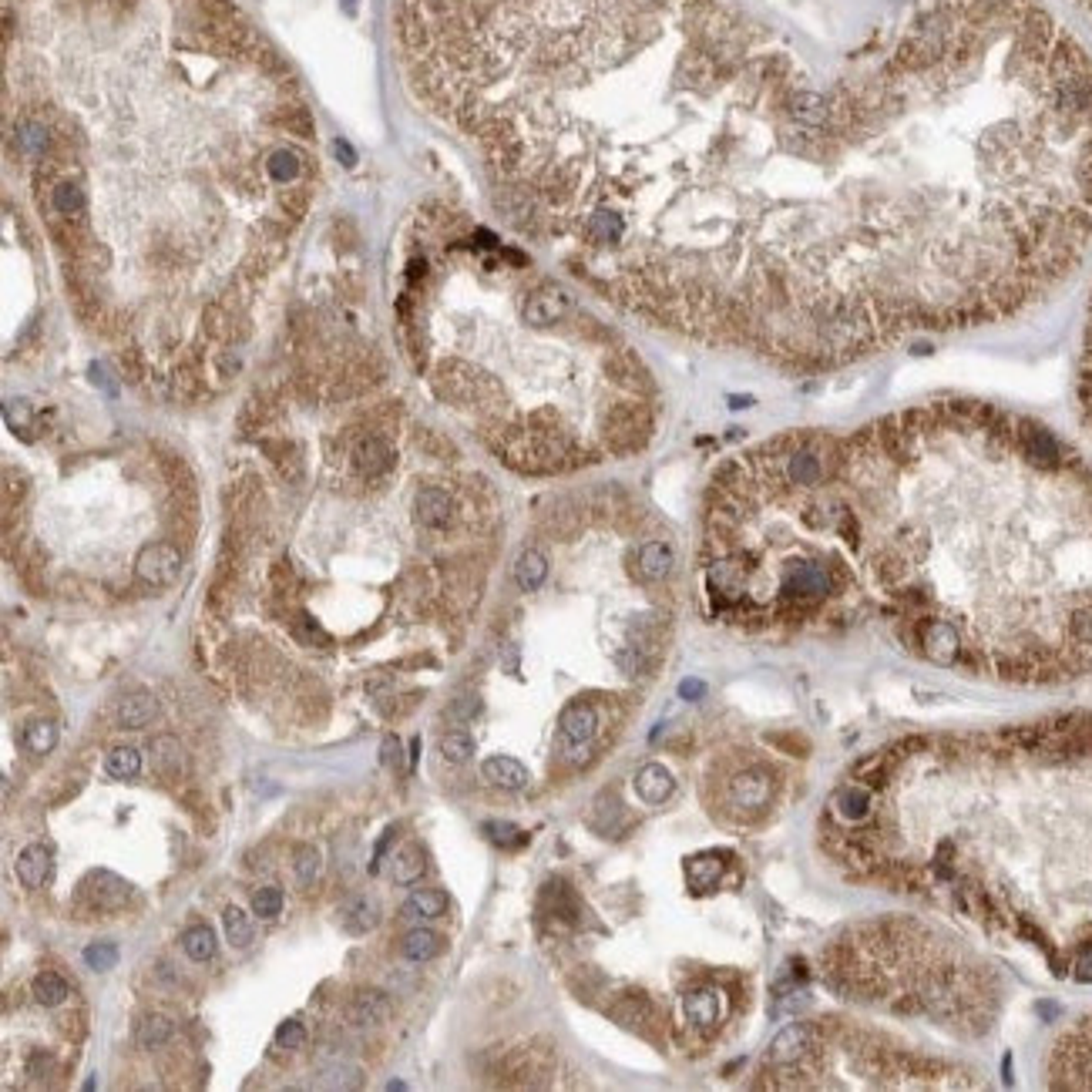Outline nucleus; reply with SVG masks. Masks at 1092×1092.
<instances>
[{
	"mask_svg": "<svg viewBox=\"0 0 1092 1092\" xmlns=\"http://www.w3.org/2000/svg\"><path fill=\"white\" fill-rule=\"evenodd\" d=\"M475 739L467 737L464 730H451V733H444L440 737V753H444V760L447 763H467L475 757Z\"/></svg>",
	"mask_w": 1092,
	"mask_h": 1092,
	"instance_id": "36",
	"label": "nucleus"
},
{
	"mask_svg": "<svg viewBox=\"0 0 1092 1092\" xmlns=\"http://www.w3.org/2000/svg\"><path fill=\"white\" fill-rule=\"evenodd\" d=\"M303 1042H306V1029H303V1021L286 1019L283 1025L276 1029V1049H299Z\"/></svg>",
	"mask_w": 1092,
	"mask_h": 1092,
	"instance_id": "42",
	"label": "nucleus"
},
{
	"mask_svg": "<svg viewBox=\"0 0 1092 1092\" xmlns=\"http://www.w3.org/2000/svg\"><path fill=\"white\" fill-rule=\"evenodd\" d=\"M88 4H95V7H125L128 0H88Z\"/></svg>",
	"mask_w": 1092,
	"mask_h": 1092,
	"instance_id": "53",
	"label": "nucleus"
},
{
	"mask_svg": "<svg viewBox=\"0 0 1092 1092\" xmlns=\"http://www.w3.org/2000/svg\"><path fill=\"white\" fill-rule=\"evenodd\" d=\"M340 925L350 935H367L381 925V904L367 898V894H353L340 904Z\"/></svg>",
	"mask_w": 1092,
	"mask_h": 1092,
	"instance_id": "18",
	"label": "nucleus"
},
{
	"mask_svg": "<svg viewBox=\"0 0 1092 1092\" xmlns=\"http://www.w3.org/2000/svg\"><path fill=\"white\" fill-rule=\"evenodd\" d=\"M48 215H54L61 222H68V226L88 229V192H84L81 178L64 175L58 185L51 189Z\"/></svg>",
	"mask_w": 1092,
	"mask_h": 1092,
	"instance_id": "10",
	"label": "nucleus"
},
{
	"mask_svg": "<svg viewBox=\"0 0 1092 1092\" xmlns=\"http://www.w3.org/2000/svg\"><path fill=\"white\" fill-rule=\"evenodd\" d=\"M17 145H21V152L44 158L51 152V145H54V135H51V128L41 118H21L17 121Z\"/></svg>",
	"mask_w": 1092,
	"mask_h": 1092,
	"instance_id": "26",
	"label": "nucleus"
},
{
	"mask_svg": "<svg viewBox=\"0 0 1092 1092\" xmlns=\"http://www.w3.org/2000/svg\"><path fill=\"white\" fill-rule=\"evenodd\" d=\"M118 945L115 941H91L88 948H84V965L91 968V972H111L115 965H118Z\"/></svg>",
	"mask_w": 1092,
	"mask_h": 1092,
	"instance_id": "37",
	"label": "nucleus"
},
{
	"mask_svg": "<svg viewBox=\"0 0 1092 1092\" xmlns=\"http://www.w3.org/2000/svg\"><path fill=\"white\" fill-rule=\"evenodd\" d=\"M414 518L420 528L440 532V528H447L454 522V498L438 485L420 487L414 498Z\"/></svg>",
	"mask_w": 1092,
	"mask_h": 1092,
	"instance_id": "12",
	"label": "nucleus"
},
{
	"mask_svg": "<svg viewBox=\"0 0 1092 1092\" xmlns=\"http://www.w3.org/2000/svg\"><path fill=\"white\" fill-rule=\"evenodd\" d=\"M397 27H400V41L407 44V51H410V54H428L430 31H428V24H424V17H420V11H417L414 4H407L404 11H400V17H397Z\"/></svg>",
	"mask_w": 1092,
	"mask_h": 1092,
	"instance_id": "24",
	"label": "nucleus"
},
{
	"mask_svg": "<svg viewBox=\"0 0 1092 1092\" xmlns=\"http://www.w3.org/2000/svg\"><path fill=\"white\" fill-rule=\"evenodd\" d=\"M440 948H444V941H440L438 931H430V927H414V931H407L404 941H400V955H404L407 962H430V958H438Z\"/></svg>",
	"mask_w": 1092,
	"mask_h": 1092,
	"instance_id": "23",
	"label": "nucleus"
},
{
	"mask_svg": "<svg viewBox=\"0 0 1092 1092\" xmlns=\"http://www.w3.org/2000/svg\"><path fill=\"white\" fill-rule=\"evenodd\" d=\"M773 794H777L773 773L763 770V767H747V770L733 773L730 786H726V800L739 814H760V810H767L773 804Z\"/></svg>",
	"mask_w": 1092,
	"mask_h": 1092,
	"instance_id": "6",
	"label": "nucleus"
},
{
	"mask_svg": "<svg viewBox=\"0 0 1092 1092\" xmlns=\"http://www.w3.org/2000/svg\"><path fill=\"white\" fill-rule=\"evenodd\" d=\"M121 370L128 373V381H138V377H142V360H138V350H125V353H121Z\"/></svg>",
	"mask_w": 1092,
	"mask_h": 1092,
	"instance_id": "48",
	"label": "nucleus"
},
{
	"mask_svg": "<svg viewBox=\"0 0 1092 1092\" xmlns=\"http://www.w3.org/2000/svg\"><path fill=\"white\" fill-rule=\"evenodd\" d=\"M178 571H182V551H178L172 541H152L138 551L135 559V575L138 582L148 585V588H168V585L178 582Z\"/></svg>",
	"mask_w": 1092,
	"mask_h": 1092,
	"instance_id": "7",
	"label": "nucleus"
},
{
	"mask_svg": "<svg viewBox=\"0 0 1092 1092\" xmlns=\"http://www.w3.org/2000/svg\"><path fill=\"white\" fill-rule=\"evenodd\" d=\"M148 753H152V767L162 780H172V784H175V780H182V777L189 773V753H185V747H182L175 737H168V733L155 737L152 743H148Z\"/></svg>",
	"mask_w": 1092,
	"mask_h": 1092,
	"instance_id": "14",
	"label": "nucleus"
},
{
	"mask_svg": "<svg viewBox=\"0 0 1092 1092\" xmlns=\"http://www.w3.org/2000/svg\"><path fill=\"white\" fill-rule=\"evenodd\" d=\"M293 857H297V861H293L297 880L303 884V888H309V884L316 880V874H320V854H316V847L303 843V847H297V854H293Z\"/></svg>",
	"mask_w": 1092,
	"mask_h": 1092,
	"instance_id": "39",
	"label": "nucleus"
},
{
	"mask_svg": "<svg viewBox=\"0 0 1092 1092\" xmlns=\"http://www.w3.org/2000/svg\"><path fill=\"white\" fill-rule=\"evenodd\" d=\"M273 121L279 125V128H286V131H293V135H299V138H309V135H313V115H309L306 108H299V105L279 108Z\"/></svg>",
	"mask_w": 1092,
	"mask_h": 1092,
	"instance_id": "38",
	"label": "nucleus"
},
{
	"mask_svg": "<svg viewBox=\"0 0 1092 1092\" xmlns=\"http://www.w3.org/2000/svg\"><path fill=\"white\" fill-rule=\"evenodd\" d=\"M676 790V780H673V773L665 770L663 763H645L639 773H635V794H639L642 804H649V807H659L665 804L669 796Z\"/></svg>",
	"mask_w": 1092,
	"mask_h": 1092,
	"instance_id": "17",
	"label": "nucleus"
},
{
	"mask_svg": "<svg viewBox=\"0 0 1092 1092\" xmlns=\"http://www.w3.org/2000/svg\"><path fill=\"white\" fill-rule=\"evenodd\" d=\"M381 760H383V767H391V770H404V747H400V739L397 737L383 739Z\"/></svg>",
	"mask_w": 1092,
	"mask_h": 1092,
	"instance_id": "46",
	"label": "nucleus"
},
{
	"mask_svg": "<svg viewBox=\"0 0 1092 1092\" xmlns=\"http://www.w3.org/2000/svg\"><path fill=\"white\" fill-rule=\"evenodd\" d=\"M14 871H17V880L24 888L31 890L44 888L51 880V874H54V851H51L48 843H27L24 851L17 854Z\"/></svg>",
	"mask_w": 1092,
	"mask_h": 1092,
	"instance_id": "13",
	"label": "nucleus"
},
{
	"mask_svg": "<svg viewBox=\"0 0 1092 1092\" xmlns=\"http://www.w3.org/2000/svg\"><path fill=\"white\" fill-rule=\"evenodd\" d=\"M266 454H269V457L279 464V471H283V475L299 477L303 464H299V454H297V447H293V444H269V447H266Z\"/></svg>",
	"mask_w": 1092,
	"mask_h": 1092,
	"instance_id": "41",
	"label": "nucleus"
},
{
	"mask_svg": "<svg viewBox=\"0 0 1092 1092\" xmlns=\"http://www.w3.org/2000/svg\"><path fill=\"white\" fill-rule=\"evenodd\" d=\"M81 888L84 898L95 904L98 911H118L131 898V884L118 874H111V871H91Z\"/></svg>",
	"mask_w": 1092,
	"mask_h": 1092,
	"instance_id": "11",
	"label": "nucleus"
},
{
	"mask_svg": "<svg viewBox=\"0 0 1092 1092\" xmlns=\"http://www.w3.org/2000/svg\"><path fill=\"white\" fill-rule=\"evenodd\" d=\"M477 712H481V700L467 692V696H457V700L451 702L447 716H451V720H457V723H467V720H475Z\"/></svg>",
	"mask_w": 1092,
	"mask_h": 1092,
	"instance_id": "45",
	"label": "nucleus"
},
{
	"mask_svg": "<svg viewBox=\"0 0 1092 1092\" xmlns=\"http://www.w3.org/2000/svg\"><path fill=\"white\" fill-rule=\"evenodd\" d=\"M514 582L522 592H538L548 582V559L538 548H524L518 561H514Z\"/></svg>",
	"mask_w": 1092,
	"mask_h": 1092,
	"instance_id": "22",
	"label": "nucleus"
},
{
	"mask_svg": "<svg viewBox=\"0 0 1092 1092\" xmlns=\"http://www.w3.org/2000/svg\"><path fill=\"white\" fill-rule=\"evenodd\" d=\"M158 716V702H155L152 692H131L125 700H118L115 706V720L125 730H145Z\"/></svg>",
	"mask_w": 1092,
	"mask_h": 1092,
	"instance_id": "21",
	"label": "nucleus"
},
{
	"mask_svg": "<svg viewBox=\"0 0 1092 1092\" xmlns=\"http://www.w3.org/2000/svg\"><path fill=\"white\" fill-rule=\"evenodd\" d=\"M309 202H313V195H309L306 185H286V192L279 195V212L286 215L289 226H297L299 219L306 215Z\"/></svg>",
	"mask_w": 1092,
	"mask_h": 1092,
	"instance_id": "35",
	"label": "nucleus"
},
{
	"mask_svg": "<svg viewBox=\"0 0 1092 1092\" xmlns=\"http://www.w3.org/2000/svg\"><path fill=\"white\" fill-rule=\"evenodd\" d=\"M31 995H34L37 1005H44V1009H58L61 1002L71 995V988H68V982H64L58 972H41L34 978V985H31Z\"/></svg>",
	"mask_w": 1092,
	"mask_h": 1092,
	"instance_id": "27",
	"label": "nucleus"
},
{
	"mask_svg": "<svg viewBox=\"0 0 1092 1092\" xmlns=\"http://www.w3.org/2000/svg\"><path fill=\"white\" fill-rule=\"evenodd\" d=\"M723 871H726V854L720 851H702V854L689 857L686 861V880L692 890H706L720 888V880H723Z\"/></svg>",
	"mask_w": 1092,
	"mask_h": 1092,
	"instance_id": "19",
	"label": "nucleus"
},
{
	"mask_svg": "<svg viewBox=\"0 0 1092 1092\" xmlns=\"http://www.w3.org/2000/svg\"><path fill=\"white\" fill-rule=\"evenodd\" d=\"M222 927H226V941L232 948H246L252 941V921L249 915L236 908V904H229L226 911H222Z\"/></svg>",
	"mask_w": 1092,
	"mask_h": 1092,
	"instance_id": "34",
	"label": "nucleus"
},
{
	"mask_svg": "<svg viewBox=\"0 0 1092 1092\" xmlns=\"http://www.w3.org/2000/svg\"><path fill=\"white\" fill-rule=\"evenodd\" d=\"M780 1089H972L978 1072L948 1056H927L847 1019L794 1021L767 1049Z\"/></svg>",
	"mask_w": 1092,
	"mask_h": 1092,
	"instance_id": "4",
	"label": "nucleus"
},
{
	"mask_svg": "<svg viewBox=\"0 0 1092 1092\" xmlns=\"http://www.w3.org/2000/svg\"><path fill=\"white\" fill-rule=\"evenodd\" d=\"M820 978L833 998L925 1021L958 1039H982L1002 1012L992 965L918 918H871L824 945Z\"/></svg>",
	"mask_w": 1092,
	"mask_h": 1092,
	"instance_id": "3",
	"label": "nucleus"
},
{
	"mask_svg": "<svg viewBox=\"0 0 1092 1092\" xmlns=\"http://www.w3.org/2000/svg\"><path fill=\"white\" fill-rule=\"evenodd\" d=\"M27 753H37V757H44L51 749L58 747V726L51 723V720H31L24 726V737H21Z\"/></svg>",
	"mask_w": 1092,
	"mask_h": 1092,
	"instance_id": "30",
	"label": "nucleus"
},
{
	"mask_svg": "<svg viewBox=\"0 0 1092 1092\" xmlns=\"http://www.w3.org/2000/svg\"><path fill=\"white\" fill-rule=\"evenodd\" d=\"M353 467H356V475H363L367 481H373V477H383L393 467L391 444H387L383 438H377V434H367L363 440H356Z\"/></svg>",
	"mask_w": 1092,
	"mask_h": 1092,
	"instance_id": "15",
	"label": "nucleus"
},
{
	"mask_svg": "<svg viewBox=\"0 0 1092 1092\" xmlns=\"http://www.w3.org/2000/svg\"><path fill=\"white\" fill-rule=\"evenodd\" d=\"M172 1032H175V1025H172L165 1015H145V1019L138 1021L135 1039H138L142 1049H162V1045L172 1039Z\"/></svg>",
	"mask_w": 1092,
	"mask_h": 1092,
	"instance_id": "33",
	"label": "nucleus"
},
{
	"mask_svg": "<svg viewBox=\"0 0 1092 1092\" xmlns=\"http://www.w3.org/2000/svg\"><path fill=\"white\" fill-rule=\"evenodd\" d=\"M105 770L115 780H131V777L142 773V753L135 747H115L105 757Z\"/></svg>",
	"mask_w": 1092,
	"mask_h": 1092,
	"instance_id": "31",
	"label": "nucleus"
},
{
	"mask_svg": "<svg viewBox=\"0 0 1092 1092\" xmlns=\"http://www.w3.org/2000/svg\"><path fill=\"white\" fill-rule=\"evenodd\" d=\"M837 438L786 430L716 471L702 579L720 618L753 632H841L864 622Z\"/></svg>",
	"mask_w": 1092,
	"mask_h": 1092,
	"instance_id": "2",
	"label": "nucleus"
},
{
	"mask_svg": "<svg viewBox=\"0 0 1092 1092\" xmlns=\"http://www.w3.org/2000/svg\"><path fill=\"white\" fill-rule=\"evenodd\" d=\"M447 908H451V901H447V894H444V890L420 888V890H414V894H410L404 904H400V915L410 918V921H434V918L447 915Z\"/></svg>",
	"mask_w": 1092,
	"mask_h": 1092,
	"instance_id": "20",
	"label": "nucleus"
},
{
	"mask_svg": "<svg viewBox=\"0 0 1092 1092\" xmlns=\"http://www.w3.org/2000/svg\"><path fill=\"white\" fill-rule=\"evenodd\" d=\"M91 381H95V383H101V387H105V391L111 393V397H115V393H118V383L111 381V373H108V367H105V363H91Z\"/></svg>",
	"mask_w": 1092,
	"mask_h": 1092,
	"instance_id": "49",
	"label": "nucleus"
},
{
	"mask_svg": "<svg viewBox=\"0 0 1092 1092\" xmlns=\"http://www.w3.org/2000/svg\"><path fill=\"white\" fill-rule=\"evenodd\" d=\"M215 931L209 925H192L185 935H182V951L189 955L192 962H212L215 958Z\"/></svg>",
	"mask_w": 1092,
	"mask_h": 1092,
	"instance_id": "29",
	"label": "nucleus"
},
{
	"mask_svg": "<svg viewBox=\"0 0 1092 1092\" xmlns=\"http://www.w3.org/2000/svg\"><path fill=\"white\" fill-rule=\"evenodd\" d=\"M679 692H682V696H702V682H696V679H686V682L679 686Z\"/></svg>",
	"mask_w": 1092,
	"mask_h": 1092,
	"instance_id": "52",
	"label": "nucleus"
},
{
	"mask_svg": "<svg viewBox=\"0 0 1092 1092\" xmlns=\"http://www.w3.org/2000/svg\"><path fill=\"white\" fill-rule=\"evenodd\" d=\"M424 871H428V861H424V851L417 847V843H404L397 854H393V864H391V874L397 884H417V880L424 878Z\"/></svg>",
	"mask_w": 1092,
	"mask_h": 1092,
	"instance_id": "25",
	"label": "nucleus"
},
{
	"mask_svg": "<svg viewBox=\"0 0 1092 1092\" xmlns=\"http://www.w3.org/2000/svg\"><path fill=\"white\" fill-rule=\"evenodd\" d=\"M266 172H269L273 182L293 185L299 178V172H303V162H299V155L293 152V148H276V152H269V158H266Z\"/></svg>",
	"mask_w": 1092,
	"mask_h": 1092,
	"instance_id": "32",
	"label": "nucleus"
},
{
	"mask_svg": "<svg viewBox=\"0 0 1092 1092\" xmlns=\"http://www.w3.org/2000/svg\"><path fill=\"white\" fill-rule=\"evenodd\" d=\"M1076 407L1086 430L1092 434V286L1086 299V316L1079 333V356H1076Z\"/></svg>",
	"mask_w": 1092,
	"mask_h": 1092,
	"instance_id": "8",
	"label": "nucleus"
},
{
	"mask_svg": "<svg viewBox=\"0 0 1092 1092\" xmlns=\"http://www.w3.org/2000/svg\"><path fill=\"white\" fill-rule=\"evenodd\" d=\"M682 1015L696 1032H712L720 1029L726 1015V995L720 985H700L682 995Z\"/></svg>",
	"mask_w": 1092,
	"mask_h": 1092,
	"instance_id": "9",
	"label": "nucleus"
},
{
	"mask_svg": "<svg viewBox=\"0 0 1092 1092\" xmlns=\"http://www.w3.org/2000/svg\"><path fill=\"white\" fill-rule=\"evenodd\" d=\"M481 777H485L491 786H501V790H524L532 784V773L522 760H514L508 753H498V757H487L481 763Z\"/></svg>",
	"mask_w": 1092,
	"mask_h": 1092,
	"instance_id": "16",
	"label": "nucleus"
},
{
	"mask_svg": "<svg viewBox=\"0 0 1092 1092\" xmlns=\"http://www.w3.org/2000/svg\"><path fill=\"white\" fill-rule=\"evenodd\" d=\"M27 1072H31L34 1079H44V1076L51 1072V1056H44V1052H34V1056H31V1066H27Z\"/></svg>",
	"mask_w": 1092,
	"mask_h": 1092,
	"instance_id": "50",
	"label": "nucleus"
},
{
	"mask_svg": "<svg viewBox=\"0 0 1092 1092\" xmlns=\"http://www.w3.org/2000/svg\"><path fill=\"white\" fill-rule=\"evenodd\" d=\"M333 152H336V158H340V162H344L346 168H353V165H356V152H353V145H350V142L336 138V142H333Z\"/></svg>",
	"mask_w": 1092,
	"mask_h": 1092,
	"instance_id": "51",
	"label": "nucleus"
},
{
	"mask_svg": "<svg viewBox=\"0 0 1092 1092\" xmlns=\"http://www.w3.org/2000/svg\"><path fill=\"white\" fill-rule=\"evenodd\" d=\"M279 911H283V890L279 888H259L252 894V915H259L262 921H273Z\"/></svg>",
	"mask_w": 1092,
	"mask_h": 1092,
	"instance_id": "40",
	"label": "nucleus"
},
{
	"mask_svg": "<svg viewBox=\"0 0 1092 1092\" xmlns=\"http://www.w3.org/2000/svg\"><path fill=\"white\" fill-rule=\"evenodd\" d=\"M336 232H333V239H336V246H344V249H353L356 246V226L353 222H350V219H340V222H336Z\"/></svg>",
	"mask_w": 1092,
	"mask_h": 1092,
	"instance_id": "47",
	"label": "nucleus"
},
{
	"mask_svg": "<svg viewBox=\"0 0 1092 1092\" xmlns=\"http://www.w3.org/2000/svg\"><path fill=\"white\" fill-rule=\"evenodd\" d=\"M864 618L998 686L1092 676V457L1012 407L938 397L837 438Z\"/></svg>",
	"mask_w": 1092,
	"mask_h": 1092,
	"instance_id": "1",
	"label": "nucleus"
},
{
	"mask_svg": "<svg viewBox=\"0 0 1092 1092\" xmlns=\"http://www.w3.org/2000/svg\"><path fill=\"white\" fill-rule=\"evenodd\" d=\"M31 404H27V400H11V404H7V428L14 430V434H21V438H31V434H27V428H31Z\"/></svg>",
	"mask_w": 1092,
	"mask_h": 1092,
	"instance_id": "43",
	"label": "nucleus"
},
{
	"mask_svg": "<svg viewBox=\"0 0 1092 1092\" xmlns=\"http://www.w3.org/2000/svg\"><path fill=\"white\" fill-rule=\"evenodd\" d=\"M387 1012H391V1002L381 992H360L350 1005V1019L356 1025H377V1021L387 1019Z\"/></svg>",
	"mask_w": 1092,
	"mask_h": 1092,
	"instance_id": "28",
	"label": "nucleus"
},
{
	"mask_svg": "<svg viewBox=\"0 0 1092 1092\" xmlns=\"http://www.w3.org/2000/svg\"><path fill=\"white\" fill-rule=\"evenodd\" d=\"M1045 1076L1056 1089H1092V1012L1052 1045Z\"/></svg>",
	"mask_w": 1092,
	"mask_h": 1092,
	"instance_id": "5",
	"label": "nucleus"
},
{
	"mask_svg": "<svg viewBox=\"0 0 1092 1092\" xmlns=\"http://www.w3.org/2000/svg\"><path fill=\"white\" fill-rule=\"evenodd\" d=\"M485 831L491 833V841L494 843H504V847H514V843H522L524 841V833L518 831V827H514V824H504V820H487L485 824Z\"/></svg>",
	"mask_w": 1092,
	"mask_h": 1092,
	"instance_id": "44",
	"label": "nucleus"
}]
</instances>
